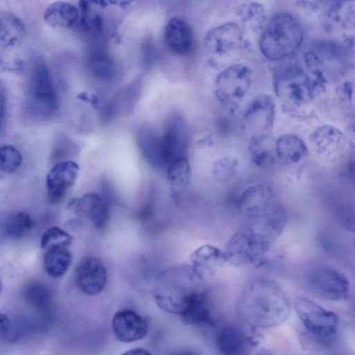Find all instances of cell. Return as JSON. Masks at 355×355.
I'll list each match as a JSON object with an SVG mask.
<instances>
[{
  "mask_svg": "<svg viewBox=\"0 0 355 355\" xmlns=\"http://www.w3.org/2000/svg\"><path fill=\"white\" fill-rule=\"evenodd\" d=\"M242 320L252 328L268 329L284 323L291 313L289 300L282 288L267 278L246 284L238 302Z\"/></svg>",
  "mask_w": 355,
  "mask_h": 355,
  "instance_id": "1",
  "label": "cell"
},
{
  "mask_svg": "<svg viewBox=\"0 0 355 355\" xmlns=\"http://www.w3.org/2000/svg\"><path fill=\"white\" fill-rule=\"evenodd\" d=\"M238 208L243 224L273 241L282 232L287 213L275 193L264 184H254L241 195Z\"/></svg>",
  "mask_w": 355,
  "mask_h": 355,
  "instance_id": "2",
  "label": "cell"
},
{
  "mask_svg": "<svg viewBox=\"0 0 355 355\" xmlns=\"http://www.w3.org/2000/svg\"><path fill=\"white\" fill-rule=\"evenodd\" d=\"M303 38L300 22L288 12H279L263 28L259 48L267 58L280 60L293 55L302 44Z\"/></svg>",
  "mask_w": 355,
  "mask_h": 355,
  "instance_id": "3",
  "label": "cell"
},
{
  "mask_svg": "<svg viewBox=\"0 0 355 355\" xmlns=\"http://www.w3.org/2000/svg\"><path fill=\"white\" fill-rule=\"evenodd\" d=\"M58 107V93L49 67L43 59L37 58L32 62L28 80L26 111L34 119L45 120L54 115Z\"/></svg>",
  "mask_w": 355,
  "mask_h": 355,
  "instance_id": "4",
  "label": "cell"
},
{
  "mask_svg": "<svg viewBox=\"0 0 355 355\" xmlns=\"http://www.w3.org/2000/svg\"><path fill=\"white\" fill-rule=\"evenodd\" d=\"M275 92L283 108L295 113L307 107L313 98L310 78L299 67L289 65L279 69L274 76Z\"/></svg>",
  "mask_w": 355,
  "mask_h": 355,
  "instance_id": "5",
  "label": "cell"
},
{
  "mask_svg": "<svg viewBox=\"0 0 355 355\" xmlns=\"http://www.w3.org/2000/svg\"><path fill=\"white\" fill-rule=\"evenodd\" d=\"M272 242L242 224L228 241L224 251L227 262L240 266H263L267 261Z\"/></svg>",
  "mask_w": 355,
  "mask_h": 355,
  "instance_id": "6",
  "label": "cell"
},
{
  "mask_svg": "<svg viewBox=\"0 0 355 355\" xmlns=\"http://www.w3.org/2000/svg\"><path fill=\"white\" fill-rule=\"evenodd\" d=\"M252 81L251 69L243 63L228 66L217 76L215 96L227 111L234 112L247 96Z\"/></svg>",
  "mask_w": 355,
  "mask_h": 355,
  "instance_id": "7",
  "label": "cell"
},
{
  "mask_svg": "<svg viewBox=\"0 0 355 355\" xmlns=\"http://www.w3.org/2000/svg\"><path fill=\"white\" fill-rule=\"evenodd\" d=\"M294 309L315 341L327 345L334 338L338 326V318L335 313L304 297L295 300Z\"/></svg>",
  "mask_w": 355,
  "mask_h": 355,
  "instance_id": "8",
  "label": "cell"
},
{
  "mask_svg": "<svg viewBox=\"0 0 355 355\" xmlns=\"http://www.w3.org/2000/svg\"><path fill=\"white\" fill-rule=\"evenodd\" d=\"M25 37L21 19L12 12L0 11V71H15L22 67Z\"/></svg>",
  "mask_w": 355,
  "mask_h": 355,
  "instance_id": "9",
  "label": "cell"
},
{
  "mask_svg": "<svg viewBox=\"0 0 355 355\" xmlns=\"http://www.w3.org/2000/svg\"><path fill=\"white\" fill-rule=\"evenodd\" d=\"M310 291L319 297L329 301H344L350 295V284L346 276L327 265L311 268L306 277Z\"/></svg>",
  "mask_w": 355,
  "mask_h": 355,
  "instance_id": "10",
  "label": "cell"
},
{
  "mask_svg": "<svg viewBox=\"0 0 355 355\" xmlns=\"http://www.w3.org/2000/svg\"><path fill=\"white\" fill-rule=\"evenodd\" d=\"M275 117V102L269 94H259L245 107L242 125L250 138L266 139L270 135Z\"/></svg>",
  "mask_w": 355,
  "mask_h": 355,
  "instance_id": "11",
  "label": "cell"
},
{
  "mask_svg": "<svg viewBox=\"0 0 355 355\" xmlns=\"http://www.w3.org/2000/svg\"><path fill=\"white\" fill-rule=\"evenodd\" d=\"M75 280L82 293L94 295L100 293L107 285V270L98 258L88 256L77 265Z\"/></svg>",
  "mask_w": 355,
  "mask_h": 355,
  "instance_id": "12",
  "label": "cell"
},
{
  "mask_svg": "<svg viewBox=\"0 0 355 355\" xmlns=\"http://www.w3.org/2000/svg\"><path fill=\"white\" fill-rule=\"evenodd\" d=\"M79 167L71 160L57 162L46 176L48 200L56 204L63 200L78 177Z\"/></svg>",
  "mask_w": 355,
  "mask_h": 355,
  "instance_id": "13",
  "label": "cell"
},
{
  "mask_svg": "<svg viewBox=\"0 0 355 355\" xmlns=\"http://www.w3.org/2000/svg\"><path fill=\"white\" fill-rule=\"evenodd\" d=\"M205 46L217 55H225L243 44L241 27L234 22H226L210 29L204 38Z\"/></svg>",
  "mask_w": 355,
  "mask_h": 355,
  "instance_id": "14",
  "label": "cell"
},
{
  "mask_svg": "<svg viewBox=\"0 0 355 355\" xmlns=\"http://www.w3.org/2000/svg\"><path fill=\"white\" fill-rule=\"evenodd\" d=\"M112 328L116 339L123 343H132L145 337L148 332L147 320L131 310H123L114 313Z\"/></svg>",
  "mask_w": 355,
  "mask_h": 355,
  "instance_id": "15",
  "label": "cell"
},
{
  "mask_svg": "<svg viewBox=\"0 0 355 355\" xmlns=\"http://www.w3.org/2000/svg\"><path fill=\"white\" fill-rule=\"evenodd\" d=\"M309 140L315 153L327 159L340 155L347 145L345 135L331 125H324L315 129L310 135Z\"/></svg>",
  "mask_w": 355,
  "mask_h": 355,
  "instance_id": "16",
  "label": "cell"
},
{
  "mask_svg": "<svg viewBox=\"0 0 355 355\" xmlns=\"http://www.w3.org/2000/svg\"><path fill=\"white\" fill-rule=\"evenodd\" d=\"M190 260L191 270L199 280L213 276L227 263L225 252L209 244L203 245L193 251Z\"/></svg>",
  "mask_w": 355,
  "mask_h": 355,
  "instance_id": "17",
  "label": "cell"
},
{
  "mask_svg": "<svg viewBox=\"0 0 355 355\" xmlns=\"http://www.w3.org/2000/svg\"><path fill=\"white\" fill-rule=\"evenodd\" d=\"M162 137L167 166L175 159L185 156L188 146V130L185 122L180 116H175L169 120Z\"/></svg>",
  "mask_w": 355,
  "mask_h": 355,
  "instance_id": "18",
  "label": "cell"
},
{
  "mask_svg": "<svg viewBox=\"0 0 355 355\" xmlns=\"http://www.w3.org/2000/svg\"><path fill=\"white\" fill-rule=\"evenodd\" d=\"M180 315L187 324H213L214 317L207 291L192 290L187 297Z\"/></svg>",
  "mask_w": 355,
  "mask_h": 355,
  "instance_id": "19",
  "label": "cell"
},
{
  "mask_svg": "<svg viewBox=\"0 0 355 355\" xmlns=\"http://www.w3.org/2000/svg\"><path fill=\"white\" fill-rule=\"evenodd\" d=\"M164 40L168 49L178 56L187 55L193 49L192 30L187 21L179 17L168 21L164 28Z\"/></svg>",
  "mask_w": 355,
  "mask_h": 355,
  "instance_id": "20",
  "label": "cell"
},
{
  "mask_svg": "<svg viewBox=\"0 0 355 355\" xmlns=\"http://www.w3.org/2000/svg\"><path fill=\"white\" fill-rule=\"evenodd\" d=\"M76 214L88 218L97 228L104 227L109 218L107 202L96 193H86L73 202Z\"/></svg>",
  "mask_w": 355,
  "mask_h": 355,
  "instance_id": "21",
  "label": "cell"
},
{
  "mask_svg": "<svg viewBox=\"0 0 355 355\" xmlns=\"http://www.w3.org/2000/svg\"><path fill=\"white\" fill-rule=\"evenodd\" d=\"M308 153L304 141L293 134L283 135L275 143V157L285 166L298 164L306 157Z\"/></svg>",
  "mask_w": 355,
  "mask_h": 355,
  "instance_id": "22",
  "label": "cell"
},
{
  "mask_svg": "<svg viewBox=\"0 0 355 355\" xmlns=\"http://www.w3.org/2000/svg\"><path fill=\"white\" fill-rule=\"evenodd\" d=\"M137 144L141 155L149 164L155 168L167 166L162 136L151 129H142L137 135Z\"/></svg>",
  "mask_w": 355,
  "mask_h": 355,
  "instance_id": "23",
  "label": "cell"
},
{
  "mask_svg": "<svg viewBox=\"0 0 355 355\" xmlns=\"http://www.w3.org/2000/svg\"><path fill=\"white\" fill-rule=\"evenodd\" d=\"M79 17L83 29L96 36L103 28V15L107 0H79Z\"/></svg>",
  "mask_w": 355,
  "mask_h": 355,
  "instance_id": "24",
  "label": "cell"
},
{
  "mask_svg": "<svg viewBox=\"0 0 355 355\" xmlns=\"http://www.w3.org/2000/svg\"><path fill=\"white\" fill-rule=\"evenodd\" d=\"M79 17V10L73 4L57 1L49 4L44 10L43 19L45 23L55 28H72Z\"/></svg>",
  "mask_w": 355,
  "mask_h": 355,
  "instance_id": "25",
  "label": "cell"
},
{
  "mask_svg": "<svg viewBox=\"0 0 355 355\" xmlns=\"http://www.w3.org/2000/svg\"><path fill=\"white\" fill-rule=\"evenodd\" d=\"M22 297L28 305L44 317L50 315L51 296L45 284L37 281L26 284L22 290Z\"/></svg>",
  "mask_w": 355,
  "mask_h": 355,
  "instance_id": "26",
  "label": "cell"
},
{
  "mask_svg": "<svg viewBox=\"0 0 355 355\" xmlns=\"http://www.w3.org/2000/svg\"><path fill=\"white\" fill-rule=\"evenodd\" d=\"M248 338L241 329L234 324L223 326L218 331L216 343L220 352L225 354H238L248 342Z\"/></svg>",
  "mask_w": 355,
  "mask_h": 355,
  "instance_id": "27",
  "label": "cell"
},
{
  "mask_svg": "<svg viewBox=\"0 0 355 355\" xmlns=\"http://www.w3.org/2000/svg\"><path fill=\"white\" fill-rule=\"evenodd\" d=\"M167 176L173 196L175 198L180 197L191 179V167L186 156L175 159L168 166Z\"/></svg>",
  "mask_w": 355,
  "mask_h": 355,
  "instance_id": "28",
  "label": "cell"
},
{
  "mask_svg": "<svg viewBox=\"0 0 355 355\" xmlns=\"http://www.w3.org/2000/svg\"><path fill=\"white\" fill-rule=\"evenodd\" d=\"M71 254L67 247H53L46 250L44 266L46 273L52 277L62 276L71 263Z\"/></svg>",
  "mask_w": 355,
  "mask_h": 355,
  "instance_id": "29",
  "label": "cell"
},
{
  "mask_svg": "<svg viewBox=\"0 0 355 355\" xmlns=\"http://www.w3.org/2000/svg\"><path fill=\"white\" fill-rule=\"evenodd\" d=\"M33 227L31 216L24 211L10 214L5 222V232L12 239H21L27 236Z\"/></svg>",
  "mask_w": 355,
  "mask_h": 355,
  "instance_id": "30",
  "label": "cell"
},
{
  "mask_svg": "<svg viewBox=\"0 0 355 355\" xmlns=\"http://www.w3.org/2000/svg\"><path fill=\"white\" fill-rule=\"evenodd\" d=\"M88 64L93 75L101 79H110L114 74V64L104 51H95L89 56Z\"/></svg>",
  "mask_w": 355,
  "mask_h": 355,
  "instance_id": "31",
  "label": "cell"
},
{
  "mask_svg": "<svg viewBox=\"0 0 355 355\" xmlns=\"http://www.w3.org/2000/svg\"><path fill=\"white\" fill-rule=\"evenodd\" d=\"M21 164L19 151L10 145L0 146V175L15 172Z\"/></svg>",
  "mask_w": 355,
  "mask_h": 355,
  "instance_id": "32",
  "label": "cell"
},
{
  "mask_svg": "<svg viewBox=\"0 0 355 355\" xmlns=\"http://www.w3.org/2000/svg\"><path fill=\"white\" fill-rule=\"evenodd\" d=\"M238 166V159L233 156L227 155L214 163L212 173L217 180L226 182L236 175Z\"/></svg>",
  "mask_w": 355,
  "mask_h": 355,
  "instance_id": "33",
  "label": "cell"
},
{
  "mask_svg": "<svg viewBox=\"0 0 355 355\" xmlns=\"http://www.w3.org/2000/svg\"><path fill=\"white\" fill-rule=\"evenodd\" d=\"M72 239L73 237L62 228L51 227L43 233L40 245L44 250L58 246L68 248Z\"/></svg>",
  "mask_w": 355,
  "mask_h": 355,
  "instance_id": "34",
  "label": "cell"
},
{
  "mask_svg": "<svg viewBox=\"0 0 355 355\" xmlns=\"http://www.w3.org/2000/svg\"><path fill=\"white\" fill-rule=\"evenodd\" d=\"M267 139L250 138L248 144L249 155L252 163L257 166L266 165L271 153L267 144Z\"/></svg>",
  "mask_w": 355,
  "mask_h": 355,
  "instance_id": "35",
  "label": "cell"
},
{
  "mask_svg": "<svg viewBox=\"0 0 355 355\" xmlns=\"http://www.w3.org/2000/svg\"><path fill=\"white\" fill-rule=\"evenodd\" d=\"M239 15L243 23L255 30L260 26H261L265 18L263 7L257 3H250L242 6L239 8Z\"/></svg>",
  "mask_w": 355,
  "mask_h": 355,
  "instance_id": "36",
  "label": "cell"
},
{
  "mask_svg": "<svg viewBox=\"0 0 355 355\" xmlns=\"http://www.w3.org/2000/svg\"><path fill=\"white\" fill-rule=\"evenodd\" d=\"M12 322L10 318L7 315L0 312V340H9Z\"/></svg>",
  "mask_w": 355,
  "mask_h": 355,
  "instance_id": "37",
  "label": "cell"
},
{
  "mask_svg": "<svg viewBox=\"0 0 355 355\" xmlns=\"http://www.w3.org/2000/svg\"><path fill=\"white\" fill-rule=\"evenodd\" d=\"M6 105V92L3 83L0 81V130L3 120Z\"/></svg>",
  "mask_w": 355,
  "mask_h": 355,
  "instance_id": "38",
  "label": "cell"
},
{
  "mask_svg": "<svg viewBox=\"0 0 355 355\" xmlns=\"http://www.w3.org/2000/svg\"><path fill=\"white\" fill-rule=\"evenodd\" d=\"M319 3L324 5L328 6L331 8H336L339 6H341L345 1H349V0H316Z\"/></svg>",
  "mask_w": 355,
  "mask_h": 355,
  "instance_id": "39",
  "label": "cell"
},
{
  "mask_svg": "<svg viewBox=\"0 0 355 355\" xmlns=\"http://www.w3.org/2000/svg\"><path fill=\"white\" fill-rule=\"evenodd\" d=\"M135 0H107V1L113 5L122 8L129 6Z\"/></svg>",
  "mask_w": 355,
  "mask_h": 355,
  "instance_id": "40",
  "label": "cell"
},
{
  "mask_svg": "<svg viewBox=\"0 0 355 355\" xmlns=\"http://www.w3.org/2000/svg\"><path fill=\"white\" fill-rule=\"evenodd\" d=\"M125 354H138V355H144V354H150V352L148 351L141 349V348H134L131 350H128V352H124Z\"/></svg>",
  "mask_w": 355,
  "mask_h": 355,
  "instance_id": "41",
  "label": "cell"
},
{
  "mask_svg": "<svg viewBox=\"0 0 355 355\" xmlns=\"http://www.w3.org/2000/svg\"><path fill=\"white\" fill-rule=\"evenodd\" d=\"M1 288H2V284H1V276H0V293L1 291Z\"/></svg>",
  "mask_w": 355,
  "mask_h": 355,
  "instance_id": "42",
  "label": "cell"
}]
</instances>
